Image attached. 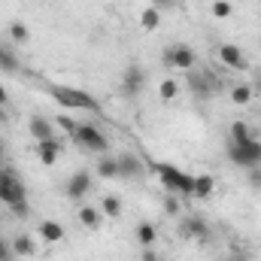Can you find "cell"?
<instances>
[{
    "mask_svg": "<svg viewBox=\"0 0 261 261\" xmlns=\"http://www.w3.org/2000/svg\"><path fill=\"white\" fill-rule=\"evenodd\" d=\"M64 192H67L70 200H82V197L91 192V173H88V170H76V173L67 179Z\"/></svg>",
    "mask_w": 261,
    "mask_h": 261,
    "instance_id": "obj_12",
    "label": "cell"
},
{
    "mask_svg": "<svg viewBox=\"0 0 261 261\" xmlns=\"http://www.w3.org/2000/svg\"><path fill=\"white\" fill-rule=\"evenodd\" d=\"M179 234L189 237V240H200V243H210V237H213L206 219H200V216H189V219H182V222H179Z\"/></svg>",
    "mask_w": 261,
    "mask_h": 261,
    "instance_id": "obj_11",
    "label": "cell"
},
{
    "mask_svg": "<svg viewBox=\"0 0 261 261\" xmlns=\"http://www.w3.org/2000/svg\"><path fill=\"white\" fill-rule=\"evenodd\" d=\"M0 70L9 73V76L21 73V58L15 55V49L9 46V40H0Z\"/></svg>",
    "mask_w": 261,
    "mask_h": 261,
    "instance_id": "obj_14",
    "label": "cell"
},
{
    "mask_svg": "<svg viewBox=\"0 0 261 261\" xmlns=\"http://www.w3.org/2000/svg\"><path fill=\"white\" fill-rule=\"evenodd\" d=\"M100 210L110 216V219H119L122 216V200L116 195H103V200H100Z\"/></svg>",
    "mask_w": 261,
    "mask_h": 261,
    "instance_id": "obj_27",
    "label": "cell"
},
{
    "mask_svg": "<svg viewBox=\"0 0 261 261\" xmlns=\"http://www.w3.org/2000/svg\"><path fill=\"white\" fill-rule=\"evenodd\" d=\"M255 94H258V97H261V73H258V76H255Z\"/></svg>",
    "mask_w": 261,
    "mask_h": 261,
    "instance_id": "obj_38",
    "label": "cell"
},
{
    "mask_svg": "<svg viewBox=\"0 0 261 261\" xmlns=\"http://www.w3.org/2000/svg\"><path fill=\"white\" fill-rule=\"evenodd\" d=\"M0 158H3V140H0Z\"/></svg>",
    "mask_w": 261,
    "mask_h": 261,
    "instance_id": "obj_39",
    "label": "cell"
},
{
    "mask_svg": "<svg viewBox=\"0 0 261 261\" xmlns=\"http://www.w3.org/2000/svg\"><path fill=\"white\" fill-rule=\"evenodd\" d=\"M0 107H9V91L0 85Z\"/></svg>",
    "mask_w": 261,
    "mask_h": 261,
    "instance_id": "obj_35",
    "label": "cell"
},
{
    "mask_svg": "<svg viewBox=\"0 0 261 261\" xmlns=\"http://www.w3.org/2000/svg\"><path fill=\"white\" fill-rule=\"evenodd\" d=\"M161 58H164V64H167V67H176V70H195V64H197L195 49H192V46H186V43L167 46Z\"/></svg>",
    "mask_w": 261,
    "mask_h": 261,
    "instance_id": "obj_7",
    "label": "cell"
},
{
    "mask_svg": "<svg viewBox=\"0 0 261 261\" xmlns=\"http://www.w3.org/2000/svg\"><path fill=\"white\" fill-rule=\"evenodd\" d=\"M246 182H249V189L261 192V167H249V173H246Z\"/></svg>",
    "mask_w": 261,
    "mask_h": 261,
    "instance_id": "obj_30",
    "label": "cell"
},
{
    "mask_svg": "<svg viewBox=\"0 0 261 261\" xmlns=\"http://www.w3.org/2000/svg\"><path fill=\"white\" fill-rule=\"evenodd\" d=\"M6 34H9V43H15V46H24V43L31 40V28H28L24 21H9Z\"/></svg>",
    "mask_w": 261,
    "mask_h": 261,
    "instance_id": "obj_21",
    "label": "cell"
},
{
    "mask_svg": "<svg viewBox=\"0 0 261 261\" xmlns=\"http://www.w3.org/2000/svg\"><path fill=\"white\" fill-rule=\"evenodd\" d=\"M225 261H228V258H225Z\"/></svg>",
    "mask_w": 261,
    "mask_h": 261,
    "instance_id": "obj_40",
    "label": "cell"
},
{
    "mask_svg": "<svg viewBox=\"0 0 261 261\" xmlns=\"http://www.w3.org/2000/svg\"><path fill=\"white\" fill-rule=\"evenodd\" d=\"M116 161H119V179H134V182H140L143 176H146V164L140 161V155H116Z\"/></svg>",
    "mask_w": 261,
    "mask_h": 261,
    "instance_id": "obj_10",
    "label": "cell"
},
{
    "mask_svg": "<svg viewBox=\"0 0 261 261\" xmlns=\"http://www.w3.org/2000/svg\"><path fill=\"white\" fill-rule=\"evenodd\" d=\"M189 91L195 94L197 100H206L216 88H219V79L210 73V70H189V79H186Z\"/></svg>",
    "mask_w": 261,
    "mask_h": 261,
    "instance_id": "obj_6",
    "label": "cell"
},
{
    "mask_svg": "<svg viewBox=\"0 0 261 261\" xmlns=\"http://www.w3.org/2000/svg\"><path fill=\"white\" fill-rule=\"evenodd\" d=\"M76 125H79V122H76V119H70V116H58V119H55V128L67 130V134H73V130H76Z\"/></svg>",
    "mask_w": 261,
    "mask_h": 261,
    "instance_id": "obj_31",
    "label": "cell"
},
{
    "mask_svg": "<svg viewBox=\"0 0 261 261\" xmlns=\"http://www.w3.org/2000/svg\"><path fill=\"white\" fill-rule=\"evenodd\" d=\"M70 137H73V143H76L79 149H85V152H110V140H107V134L97 128V125L79 122Z\"/></svg>",
    "mask_w": 261,
    "mask_h": 261,
    "instance_id": "obj_5",
    "label": "cell"
},
{
    "mask_svg": "<svg viewBox=\"0 0 261 261\" xmlns=\"http://www.w3.org/2000/svg\"><path fill=\"white\" fill-rule=\"evenodd\" d=\"M134 234H137V240H140V246H143V249H146V246H155V240H158V228H155L152 222H146V219L137 225V231H134Z\"/></svg>",
    "mask_w": 261,
    "mask_h": 261,
    "instance_id": "obj_20",
    "label": "cell"
},
{
    "mask_svg": "<svg viewBox=\"0 0 261 261\" xmlns=\"http://www.w3.org/2000/svg\"><path fill=\"white\" fill-rule=\"evenodd\" d=\"M146 82H149V76H146V70L140 64H128L125 67V73H122V94L125 97H140L143 94V88H146Z\"/></svg>",
    "mask_w": 261,
    "mask_h": 261,
    "instance_id": "obj_8",
    "label": "cell"
},
{
    "mask_svg": "<svg viewBox=\"0 0 261 261\" xmlns=\"http://www.w3.org/2000/svg\"><path fill=\"white\" fill-rule=\"evenodd\" d=\"M228 97H231L237 107H246V103H252V85L240 82V85H234V88L228 91Z\"/></svg>",
    "mask_w": 261,
    "mask_h": 261,
    "instance_id": "obj_25",
    "label": "cell"
},
{
    "mask_svg": "<svg viewBox=\"0 0 261 261\" xmlns=\"http://www.w3.org/2000/svg\"><path fill=\"white\" fill-rule=\"evenodd\" d=\"M152 170L158 173L161 186L170 192V195H179V197H192L195 192V176L179 170L176 164H164V161H152Z\"/></svg>",
    "mask_w": 261,
    "mask_h": 261,
    "instance_id": "obj_2",
    "label": "cell"
},
{
    "mask_svg": "<svg viewBox=\"0 0 261 261\" xmlns=\"http://www.w3.org/2000/svg\"><path fill=\"white\" fill-rule=\"evenodd\" d=\"M61 152H64V143H61L58 137H52V140H40V143H37V155H40V161H43L46 167L58 164Z\"/></svg>",
    "mask_w": 261,
    "mask_h": 261,
    "instance_id": "obj_13",
    "label": "cell"
},
{
    "mask_svg": "<svg viewBox=\"0 0 261 261\" xmlns=\"http://www.w3.org/2000/svg\"><path fill=\"white\" fill-rule=\"evenodd\" d=\"M12 255H15V252H12V246L0 237V261H12Z\"/></svg>",
    "mask_w": 261,
    "mask_h": 261,
    "instance_id": "obj_32",
    "label": "cell"
},
{
    "mask_svg": "<svg viewBox=\"0 0 261 261\" xmlns=\"http://www.w3.org/2000/svg\"><path fill=\"white\" fill-rule=\"evenodd\" d=\"M143 261H161V258L152 252V246H146V249H143Z\"/></svg>",
    "mask_w": 261,
    "mask_h": 261,
    "instance_id": "obj_33",
    "label": "cell"
},
{
    "mask_svg": "<svg viewBox=\"0 0 261 261\" xmlns=\"http://www.w3.org/2000/svg\"><path fill=\"white\" fill-rule=\"evenodd\" d=\"M12 252L21 255V258L37 255V243H34V237H31V234H15V237H12Z\"/></svg>",
    "mask_w": 261,
    "mask_h": 261,
    "instance_id": "obj_17",
    "label": "cell"
},
{
    "mask_svg": "<svg viewBox=\"0 0 261 261\" xmlns=\"http://www.w3.org/2000/svg\"><path fill=\"white\" fill-rule=\"evenodd\" d=\"M213 15L216 18H231L234 15V6H231V0H213Z\"/></svg>",
    "mask_w": 261,
    "mask_h": 261,
    "instance_id": "obj_28",
    "label": "cell"
},
{
    "mask_svg": "<svg viewBox=\"0 0 261 261\" xmlns=\"http://www.w3.org/2000/svg\"><path fill=\"white\" fill-rule=\"evenodd\" d=\"M28 128H31V137H34L37 143H40V140H52V137H55V125H52L49 119H43V116H31Z\"/></svg>",
    "mask_w": 261,
    "mask_h": 261,
    "instance_id": "obj_15",
    "label": "cell"
},
{
    "mask_svg": "<svg viewBox=\"0 0 261 261\" xmlns=\"http://www.w3.org/2000/svg\"><path fill=\"white\" fill-rule=\"evenodd\" d=\"M37 231H40V237L49 240V243H61V240H64V225H61V222L43 219V222L37 225Z\"/></svg>",
    "mask_w": 261,
    "mask_h": 261,
    "instance_id": "obj_16",
    "label": "cell"
},
{
    "mask_svg": "<svg viewBox=\"0 0 261 261\" xmlns=\"http://www.w3.org/2000/svg\"><path fill=\"white\" fill-rule=\"evenodd\" d=\"M176 0H152V6H158V9H170Z\"/></svg>",
    "mask_w": 261,
    "mask_h": 261,
    "instance_id": "obj_34",
    "label": "cell"
},
{
    "mask_svg": "<svg viewBox=\"0 0 261 261\" xmlns=\"http://www.w3.org/2000/svg\"><path fill=\"white\" fill-rule=\"evenodd\" d=\"M228 261H249L243 252H234V255H228Z\"/></svg>",
    "mask_w": 261,
    "mask_h": 261,
    "instance_id": "obj_37",
    "label": "cell"
},
{
    "mask_svg": "<svg viewBox=\"0 0 261 261\" xmlns=\"http://www.w3.org/2000/svg\"><path fill=\"white\" fill-rule=\"evenodd\" d=\"M158 94H161V100H167V103H170V100H176V97H179V82H176V79H170V76H167V79H161Z\"/></svg>",
    "mask_w": 261,
    "mask_h": 261,
    "instance_id": "obj_26",
    "label": "cell"
},
{
    "mask_svg": "<svg viewBox=\"0 0 261 261\" xmlns=\"http://www.w3.org/2000/svg\"><path fill=\"white\" fill-rule=\"evenodd\" d=\"M213 192H216V179H213L210 173H200V176H195V192H192V197L206 200Z\"/></svg>",
    "mask_w": 261,
    "mask_h": 261,
    "instance_id": "obj_22",
    "label": "cell"
},
{
    "mask_svg": "<svg viewBox=\"0 0 261 261\" xmlns=\"http://www.w3.org/2000/svg\"><path fill=\"white\" fill-rule=\"evenodd\" d=\"M97 176L100 179H119V161H116V155H100L97 158Z\"/></svg>",
    "mask_w": 261,
    "mask_h": 261,
    "instance_id": "obj_19",
    "label": "cell"
},
{
    "mask_svg": "<svg viewBox=\"0 0 261 261\" xmlns=\"http://www.w3.org/2000/svg\"><path fill=\"white\" fill-rule=\"evenodd\" d=\"M9 122V113H6V107H0V125H6Z\"/></svg>",
    "mask_w": 261,
    "mask_h": 261,
    "instance_id": "obj_36",
    "label": "cell"
},
{
    "mask_svg": "<svg viewBox=\"0 0 261 261\" xmlns=\"http://www.w3.org/2000/svg\"><path fill=\"white\" fill-rule=\"evenodd\" d=\"M158 24H161V9L158 6H146L143 15H140V28L143 31H155Z\"/></svg>",
    "mask_w": 261,
    "mask_h": 261,
    "instance_id": "obj_24",
    "label": "cell"
},
{
    "mask_svg": "<svg viewBox=\"0 0 261 261\" xmlns=\"http://www.w3.org/2000/svg\"><path fill=\"white\" fill-rule=\"evenodd\" d=\"M0 200L12 210L15 219H28L31 206H28V189L18 176L15 167H0Z\"/></svg>",
    "mask_w": 261,
    "mask_h": 261,
    "instance_id": "obj_1",
    "label": "cell"
},
{
    "mask_svg": "<svg viewBox=\"0 0 261 261\" xmlns=\"http://www.w3.org/2000/svg\"><path fill=\"white\" fill-rule=\"evenodd\" d=\"M216 55H219V61H222V64L228 67V70H237V73L249 70V61H246L243 49H240V46H234V43H222Z\"/></svg>",
    "mask_w": 261,
    "mask_h": 261,
    "instance_id": "obj_9",
    "label": "cell"
},
{
    "mask_svg": "<svg viewBox=\"0 0 261 261\" xmlns=\"http://www.w3.org/2000/svg\"><path fill=\"white\" fill-rule=\"evenodd\" d=\"M228 161L249 170V167H261V140L252 137L246 143H228Z\"/></svg>",
    "mask_w": 261,
    "mask_h": 261,
    "instance_id": "obj_4",
    "label": "cell"
},
{
    "mask_svg": "<svg viewBox=\"0 0 261 261\" xmlns=\"http://www.w3.org/2000/svg\"><path fill=\"white\" fill-rule=\"evenodd\" d=\"M179 206H182V203H179V195L164 197V213H167V216H179Z\"/></svg>",
    "mask_w": 261,
    "mask_h": 261,
    "instance_id": "obj_29",
    "label": "cell"
},
{
    "mask_svg": "<svg viewBox=\"0 0 261 261\" xmlns=\"http://www.w3.org/2000/svg\"><path fill=\"white\" fill-rule=\"evenodd\" d=\"M79 222H82L85 228H91V231H97V228H100V210H94V206H88V203H82V206H79Z\"/></svg>",
    "mask_w": 261,
    "mask_h": 261,
    "instance_id": "obj_23",
    "label": "cell"
},
{
    "mask_svg": "<svg viewBox=\"0 0 261 261\" xmlns=\"http://www.w3.org/2000/svg\"><path fill=\"white\" fill-rule=\"evenodd\" d=\"M255 137V128L246 125V122H231L228 125V143H246Z\"/></svg>",
    "mask_w": 261,
    "mask_h": 261,
    "instance_id": "obj_18",
    "label": "cell"
},
{
    "mask_svg": "<svg viewBox=\"0 0 261 261\" xmlns=\"http://www.w3.org/2000/svg\"><path fill=\"white\" fill-rule=\"evenodd\" d=\"M49 94L61 103V107H70V110H88V113H100V103L97 97L79 91V88H67V85H52Z\"/></svg>",
    "mask_w": 261,
    "mask_h": 261,
    "instance_id": "obj_3",
    "label": "cell"
}]
</instances>
